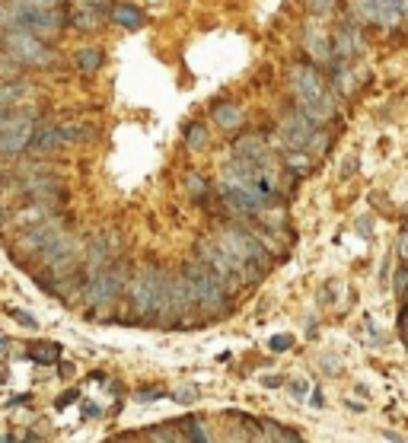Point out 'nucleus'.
Listing matches in <instances>:
<instances>
[{"mask_svg":"<svg viewBox=\"0 0 408 443\" xmlns=\"http://www.w3.org/2000/svg\"><path fill=\"white\" fill-rule=\"evenodd\" d=\"M287 80H290L293 103H297V109L303 112L306 118H312L316 125H325L335 118V112H338L335 90H332V84L325 80V74L319 71L316 64L297 61V64H290V71H287Z\"/></svg>","mask_w":408,"mask_h":443,"instance_id":"nucleus-1","label":"nucleus"},{"mask_svg":"<svg viewBox=\"0 0 408 443\" xmlns=\"http://www.w3.org/2000/svg\"><path fill=\"white\" fill-rule=\"evenodd\" d=\"M217 243L246 268L249 284L261 281V277L271 271L274 255L268 252V246L261 243V236L255 230H246V226H239V224H227L220 233H217Z\"/></svg>","mask_w":408,"mask_h":443,"instance_id":"nucleus-2","label":"nucleus"},{"mask_svg":"<svg viewBox=\"0 0 408 443\" xmlns=\"http://www.w3.org/2000/svg\"><path fill=\"white\" fill-rule=\"evenodd\" d=\"M182 277L188 284V294L195 300V309H204L210 316H227L233 309V290L223 284V277L217 275L210 265L204 262H185Z\"/></svg>","mask_w":408,"mask_h":443,"instance_id":"nucleus-3","label":"nucleus"},{"mask_svg":"<svg viewBox=\"0 0 408 443\" xmlns=\"http://www.w3.org/2000/svg\"><path fill=\"white\" fill-rule=\"evenodd\" d=\"M166 281H169V277H166L159 268H153V265H144V268L134 275L131 306L144 322H159L163 300H166Z\"/></svg>","mask_w":408,"mask_h":443,"instance_id":"nucleus-4","label":"nucleus"},{"mask_svg":"<svg viewBox=\"0 0 408 443\" xmlns=\"http://www.w3.org/2000/svg\"><path fill=\"white\" fill-rule=\"evenodd\" d=\"M0 48H4V52L23 67H42V71H48V67L57 64V54L51 52L38 35L23 33V29L0 33Z\"/></svg>","mask_w":408,"mask_h":443,"instance_id":"nucleus-5","label":"nucleus"},{"mask_svg":"<svg viewBox=\"0 0 408 443\" xmlns=\"http://www.w3.org/2000/svg\"><path fill=\"white\" fill-rule=\"evenodd\" d=\"M125 287H128V265H121V262H115V265H108V268L89 275V281H86V303H89V309L112 306V303L125 294Z\"/></svg>","mask_w":408,"mask_h":443,"instance_id":"nucleus-6","label":"nucleus"},{"mask_svg":"<svg viewBox=\"0 0 408 443\" xmlns=\"http://www.w3.org/2000/svg\"><path fill=\"white\" fill-rule=\"evenodd\" d=\"M198 255H201L204 265H210V268L223 277V284H227L230 290H236L239 284H249L246 268H242V265L236 262V258L217 243V239H201V243H198Z\"/></svg>","mask_w":408,"mask_h":443,"instance_id":"nucleus-7","label":"nucleus"},{"mask_svg":"<svg viewBox=\"0 0 408 443\" xmlns=\"http://www.w3.org/2000/svg\"><path fill=\"white\" fill-rule=\"evenodd\" d=\"M319 128H322V125H316L312 118H306L300 109H290V112H284V118H280L278 137H280V144H284L287 150H303V154H310Z\"/></svg>","mask_w":408,"mask_h":443,"instance_id":"nucleus-8","label":"nucleus"},{"mask_svg":"<svg viewBox=\"0 0 408 443\" xmlns=\"http://www.w3.org/2000/svg\"><path fill=\"white\" fill-rule=\"evenodd\" d=\"M354 16L370 26L395 29L408 16V0H354Z\"/></svg>","mask_w":408,"mask_h":443,"instance_id":"nucleus-9","label":"nucleus"},{"mask_svg":"<svg viewBox=\"0 0 408 443\" xmlns=\"http://www.w3.org/2000/svg\"><path fill=\"white\" fill-rule=\"evenodd\" d=\"M191 313H195V300H191V294H188L185 277L182 275L169 277V281H166V300H163V313H159V326L172 328Z\"/></svg>","mask_w":408,"mask_h":443,"instance_id":"nucleus-10","label":"nucleus"},{"mask_svg":"<svg viewBox=\"0 0 408 443\" xmlns=\"http://www.w3.org/2000/svg\"><path fill=\"white\" fill-rule=\"evenodd\" d=\"M42 262H45V268L51 271V277H67L76 262V243L67 233H61V236L42 252Z\"/></svg>","mask_w":408,"mask_h":443,"instance_id":"nucleus-11","label":"nucleus"},{"mask_svg":"<svg viewBox=\"0 0 408 443\" xmlns=\"http://www.w3.org/2000/svg\"><path fill=\"white\" fill-rule=\"evenodd\" d=\"M153 443H208V434L198 418H185L178 424H159L153 430Z\"/></svg>","mask_w":408,"mask_h":443,"instance_id":"nucleus-12","label":"nucleus"},{"mask_svg":"<svg viewBox=\"0 0 408 443\" xmlns=\"http://www.w3.org/2000/svg\"><path fill=\"white\" fill-rule=\"evenodd\" d=\"M332 42H335V64H354V58H361L363 48H367V42H363L361 29H357L354 23H341V29L332 35Z\"/></svg>","mask_w":408,"mask_h":443,"instance_id":"nucleus-13","label":"nucleus"},{"mask_svg":"<svg viewBox=\"0 0 408 443\" xmlns=\"http://www.w3.org/2000/svg\"><path fill=\"white\" fill-rule=\"evenodd\" d=\"M61 233H64V224H61V220H57V217H48V220H42V224L29 226V230L19 236V249L38 252V255H42V252L48 249V246L55 243Z\"/></svg>","mask_w":408,"mask_h":443,"instance_id":"nucleus-14","label":"nucleus"},{"mask_svg":"<svg viewBox=\"0 0 408 443\" xmlns=\"http://www.w3.org/2000/svg\"><path fill=\"white\" fill-rule=\"evenodd\" d=\"M303 48H306V54H310L312 64H319V67L335 64V42H332V35H325L322 29H316V26L306 29L303 33Z\"/></svg>","mask_w":408,"mask_h":443,"instance_id":"nucleus-15","label":"nucleus"},{"mask_svg":"<svg viewBox=\"0 0 408 443\" xmlns=\"http://www.w3.org/2000/svg\"><path fill=\"white\" fill-rule=\"evenodd\" d=\"M35 125H26L16 131H0V156H13L23 154L26 147H32V137H35Z\"/></svg>","mask_w":408,"mask_h":443,"instance_id":"nucleus-16","label":"nucleus"},{"mask_svg":"<svg viewBox=\"0 0 408 443\" xmlns=\"http://www.w3.org/2000/svg\"><path fill=\"white\" fill-rule=\"evenodd\" d=\"M268 154H271V150H268V144L261 141L259 134H242V137H236V141H233V156H236V160L259 163V160H265Z\"/></svg>","mask_w":408,"mask_h":443,"instance_id":"nucleus-17","label":"nucleus"},{"mask_svg":"<svg viewBox=\"0 0 408 443\" xmlns=\"http://www.w3.org/2000/svg\"><path fill=\"white\" fill-rule=\"evenodd\" d=\"M210 115H214V122L220 125L223 131H236V128H242V122H246V112H242L236 103H217Z\"/></svg>","mask_w":408,"mask_h":443,"instance_id":"nucleus-18","label":"nucleus"},{"mask_svg":"<svg viewBox=\"0 0 408 443\" xmlns=\"http://www.w3.org/2000/svg\"><path fill=\"white\" fill-rule=\"evenodd\" d=\"M108 16H112V23H118L121 29H140L147 23L144 20V10L134 7V4H115Z\"/></svg>","mask_w":408,"mask_h":443,"instance_id":"nucleus-19","label":"nucleus"},{"mask_svg":"<svg viewBox=\"0 0 408 443\" xmlns=\"http://www.w3.org/2000/svg\"><path fill=\"white\" fill-rule=\"evenodd\" d=\"M287 434L290 430L274 421H252V443H287Z\"/></svg>","mask_w":408,"mask_h":443,"instance_id":"nucleus-20","label":"nucleus"},{"mask_svg":"<svg viewBox=\"0 0 408 443\" xmlns=\"http://www.w3.org/2000/svg\"><path fill=\"white\" fill-rule=\"evenodd\" d=\"M26 96H29V84H23V80H6V84H0V112L16 109Z\"/></svg>","mask_w":408,"mask_h":443,"instance_id":"nucleus-21","label":"nucleus"},{"mask_svg":"<svg viewBox=\"0 0 408 443\" xmlns=\"http://www.w3.org/2000/svg\"><path fill=\"white\" fill-rule=\"evenodd\" d=\"M64 131L61 128H42L35 131V137H32V150H38V154H55V150L64 147Z\"/></svg>","mask_w":408,"mask_h":443,"instance_id":"nucleus-22","label":"nucleus"},{"mask_svg":"<svg viewBox=\"0 0 408 443\" xmlns=\"http://www.w3.org/2000/svg\"><path fill=\"white\" fill-rule=\"evenodd\" d=\"M26 357L32 360V364H55L57 357H61V345L57 341H35V345L26 347Z\"/></svg>","mask_w":408,"mask_h":443,"instance_id":"nucleus-23","label":"nucleus"},{"mask_svg":"<svg viewBox=\"0 0 408 443\" xmlns=\"http://www.w3.org/2000/svg\"><path fill=\"white\" fill-rule=\"evenodd\" d=\"M67 20H70V26H76V29H99L106 13L96 7H80V10H67Z\"/></svg>","mask_w":408,"mask_h":443,"instance_id":"nucleus-24","label":"nucleus"},{"mask_svg":"<svg viewBox=\"0 0 408 443\" xmlns=\"http://www.w3.org/2000/svg\"><path fill=\"white\" fill-rule=\"evenodd\" d=\"M102 61H106L102 48H80V52H74V67H76V71H83V74L99 71Z\"/></svg>","mask_w":408,"mask_h":443,"instance_id":"nucleus-25","label":"nucleus"},{"mask_svg":"<svg viewBox=\"0 0 408 443\" xmlns=\"http://www.w3.org/2000/svg\"><path fill=\"white\" fill-rule=\"evenodd\" d=\"M26 125H35V115H32V112H19V109L0 112V131H16V128H26Z\"/></svg>","mask_w":408,"mask_h":443,"instance_id":"nucleus-26","label":"nucleus"},{"mask_svg":"<svg viewBox=\"0 0 408 443\" xmlns=\"http://www.w3.org/2000/svg\"><path fill=\"white\" fill-rule=\"evenodd\" d=\"M185 147L195 150V154H201V150L208 147V128H204L201 122H191L188 128H185Z\"/></svg>","mask_w":408,"mask_h":443,"instance_id":"nucleus-27","label":"nucleus"},{"mask_svg":"<svg viewBox=\"0 0 408 443\" xmlns=\"http://www.w3.org/2000/svg\"><path fill=\"white\" fill-rule=\"evenodd\" d=\"M284 169H290L293 176H306L312 169V163H310V154H303V150H287V156H284Z\"/></svg>","mask_w":408,"mask_h":443,"instance_id":"nucleus-28","label":"nucleus"},{"mask_svg":"<svg viewBox=\"0 0 408 443\" xmlns=\"http://www.w3.org/2000/svg\"><path fill=\"white\" fill-rule=\"evenodd\" d=\"M185 188H188V195L195 201L208 198V179H204L201 173H185Z\"/></svg>","mask_w":408,"mask_h":443,"instance_id":"nucleus-29","label":"nucleus"},{"mask_svg":"<svg viewBox=\"0 0 408 443\" xmlns=\"http://www.w3.org/2000/svg\"><path fill=\"white\" fill-rule=\"evenodd\" d=\"M306 10L312 16H332L338 10V0H306Z\"/></svg>","mask_w":408,"mask_h":443,"instance_id":"nucleus-30","label":"nucleus"},{"mask_svg":"<svg viewBox=\"0 0 408 443\" xmlns=\"http://www.w3.org/2000/svg\"><path fill=\"white\" fill-rule=\"evenodd\" d=\"M19 67L13 64V58L6 52H0V84H6V80H16Z\"/></svg>","mask_w":408,"mask_h":443,"instance_id":"nucleus-31","label":"nucleus"},{"mask_svg":"<svg viewBox=\"0 0 408 443\" xmlns=\"http://www.w3.org/2000/svg\"><path fill=\"white\" fill-rule=\"evenodd\" d=\"M13 29V0H0V33Z\"/></svg>","mask_w":408,"mask_h":443,"instance_id":"nucleus-32","label":"nucleus"},{"mask_svg":"<svg viewBox=\"0 0 408 443\" xmlns=\"http://www.w3.org/2000/svg\"><path fill=\"white\" fill-rule=\"evenodd\" d=\"M172 396H176V402H182V405L198 402V389H195V386H182V389H176Z\"/></svg>","mask_w":408,"mask_h":443,"instance_id":"nucleus-33","label":"nucleus"},{"mask_svg":"<svg viewBox=\"0 0 408 443\" xmlns=\"http://www.w3.org/2000/svg\"><path fill=\"white\" fill-rule=\"evenodd\" d=\"M395 294H405L408 290V265H402V268H395V281H392Z\"/></svg>","mask_w":408,"mask_h":443,"instance_id":"nucleus-34","label":"nucleus"},{"mask_svg":"<svg viewBox=\"0 0 408 443\" xmlns=\"http://www.w3.org/2000/svg\"><path fill=\"white\" fill-rule=\"evenodd\" d=\"M10 316H13L16 322H23L26 328H32V332L38 328V319H32V313H26V309H10Z\"/></svg>","mask_w":408,"mask_h":443,"instance_id":"nucleus-35","label":"nucleus"},{"mask_svg":"<svg viewBox=\"0 0 408 443\" xmlns=\"http://www.w3.org/2000/svg\"><path fill=\"white\" fill-rule=\"evenodd\" d=\"M268 347H271V351H287V347H293V338L290 335H274V338L268 341Z\"/></svg>","mask_w":408,"mask_h":443,"instance_id":"nucleus-36","label":"nucleus"},{"mask_svg":"<svg viewBox=\"0 0 408 443\" xmlns=\"http://www.w3.org/2000/svg\"><path fill=\"white\" fill-rule=\"evenodd\" d=\"M159 396H163V389H157V386H153V389H137V392H134V398H137V402H150V398L157 402Z\"/></svg>","mask_w":408,"mask_h":443,"instance_id":"nucleus-37","label":"nucleus"},{"mask_svg":"<svg viewBox=\"0 0 408 443\" xmlns=\"http://www.w3.org/2000/svg\"><path fill=\"white\" fill-rule=\"evenodd\" d=\"M290 389H293V398H306V392H310V386H306L303 379H293V383H290Z\"/></svg>","mask_w":408,"mask_h":443,"instance_id":"nucleus-38","label":"nucleus"},{"mask_svg":"<svg viewBox=\"0 0 408 443\" xmlns=\"http://www.w3.org/2000/svg\"><path fill=\"white\" fill-rule=\"evenodd\" d=\"M382 440H386V443H408V437L395 434V430H382Z\"/></svg>","mask_w":408,"mask_h":443,"instance_id":"nucleus-39","label":"nucleus"},{"mask_svg":"<svg viewBox=\"0 0 408 443\" xmlns=\"http://www.w3.org/2000/svg\"><path fill=\"white\" fill-rule=\"evenodd\" d=\"M399 255H402V262H408V230L399 236Z\"/></svg>","mask_w":408,"mask_h":443,"instance_id":"nucleus-40","label":"nucleus"},{"mask_svg":"<svg viewBox=\"0 0 408 443\" xmlns=\"http://www.w3.org/2000/svg\"><path fill=\"white\" fill-rule=\"evenodd\" d=\"M357 233H363V236H370V233H373V220H357Z\"/></svg>","mask_w":408,"mask_h":443,"instance_id":"nucleus-41","label":"nucleus"},{"mask_svg":"<svg viewBox=\"0 0 408 443\" xmlns=\"http://www.w3.org/2000/svg\"><path fill=\"white\" fill-rule=\"evenodd\" d=\"M322 364H325V373H329V376H335L338 373V360L335 357H322Z\"/></svg>","mask_w":408,"mask_h":443,"instance_id":"nucleus-42","label":"nucleus"},{"mask_svg":"<svg viewBox=\"0 0 408 443\" xmlns=\"http://www.w3.org/2000/svg\"><path fill=\"white\" fill-rule=\"evenodd\" d=\"M310 402H312V405H316V408H322V402H325V398H322V392H319V389H312Z\"/></svg>","mask_w":408,"mask_h":443,"instance_id":"nucleus-43","label":"nucleus"},{"mask_svg":"<svg viewBox=\"0 0 408 443\" xmlns=\"http://www.w3.org/2000/svg\"><path fill=\"white\" fill-rule=\"evenodd\" d=\"M261 383H265V386H271V389H278V386L284 383V379H280V376H265V379H261Z\"/></svg>","mask_w":408,"mask_h":443,"instance_id":"nucleus-44","label":"nucleus"},{"mask_svg":"<svg viewBox=\"0 0 408 443\" xmlns=\"http://www.w3.org/2000/svg\"><path fill=\"white\" fill-rule=\"evenodd\" d=\"M6 351H10V338H4V335H0V357H4Z\"/></svg>","mask_w":408,"mask_h":443,"instance_id":"nucleus-45","label":"nucleus"},{"mask_svg":"<svg viewBox=\"0 0 408 443\" xmlns=\"http://www.w3.org/2000/svg\"><path fill=\"white\" fill-rule=\"evenodd\" d=\"M287 443H306V440H303L300 434H293V430H290V434H287Z\"/></svg>","mask_w":408,"mask_h":443,"instance_id":"nucleus-46","label":"nucleus"},{"mask_svg":"<svg viewBox=\"0 0 408 443\" xmlns=\"http://www.w3.org/2000/svg\"><path fill=\"white\" fill-rule=\"evenodd\" d=\"M402 332V341H405V347H408V328H399Z\"/></svg>","mask_w":408,"mask_h":443,"instance_id":"nucleus-47","label":"nucleus"},{"mask_svg":"<svg viewBox=\"0 0 408 443\" xmlns=\"http://www.w3.org/2000/svg\"><path fill=\"white\" fill-rule=\"evenodd\" d=\"M0 443H13V440H10V437H6V434H4V437H0Z\"/></svg>","mask_w":408,"mask_h":443,"instance_id":"nucleus-48","label":"nucleus"},{"mask_svg":"<svg viewBox=\"0 0 408 443\" xmlns=\"http://www.w3.org/2000/svg\"><path fill=\"white\" fill-rule=\"evenodd\" d=\"M405 230H408V211H405Z\"/></svg>","mask_w":408,"mask_h":443,"instance_id":"nucleus-49","label":"nucleus"},{"mask_svg":"<svg viewBox=\"0 0 408 443\" xmlns=\"http://www.w3.org/2000/svg\"><path fill=\"white\" fill-rule=\"evenodd\" d=\"M115 443H121V440H115Z\"/></svg>","mask_w":408,"mask_h":443,"instance_id":"nucleus-50","label":"nucleus"}]
</instances>
